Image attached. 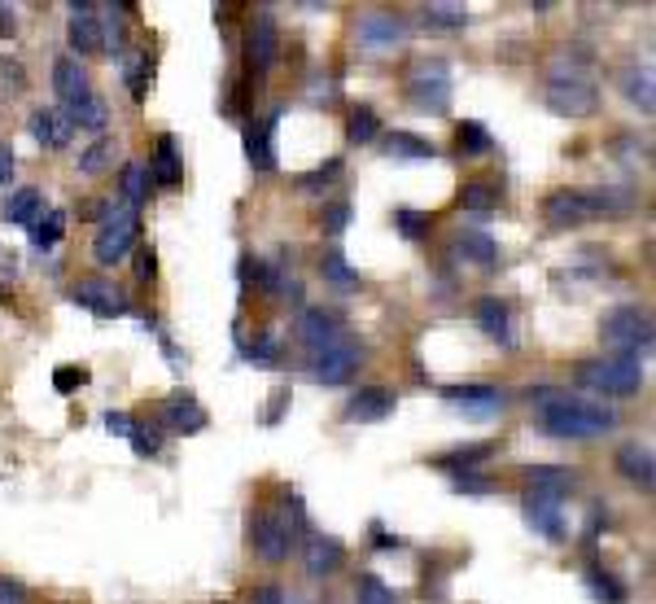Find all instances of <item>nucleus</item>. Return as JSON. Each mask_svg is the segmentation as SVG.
Listing matches in <instances>:
<instances>
[{"mask_svg": "<svg viewBox=\"0 0 656 604\" xmlns=\"http://www.w3.org/2000/svg\"><path fill=\"white\" fill-rule=\"evenodd\" d=\"M31 232V241H36V250H53L58 241H62V232H67V211H58V207H49L36 224L27 228Z\"/></svg>", "mask_w": 656, "mask_h": 604, "instance_id": "473e14b6", "label": "nucleus"}, {"mask_svg": "<svg viewBox=\"0 0 656 604\" xmlns=\"http://www.w3.org/2000/svg\"><path fill=\"white\" fill-rule=\"evenodd\" d=\"M495 207H499V189H495V184L473 180V184L460 189V211H468V215H491Z\"/></svg>", "mask_w": 656, "mask_h": 604, "instance_id": "c756f323", "label": "nucleus"}, {"mask_svg": "<svg viewBox=\"0 0 656 604\" xmlns=\"http://www.w3.org/2000/svg\"><path fill=\"white\" fill-rule=\"evenodd\" d=\"M360 44L367 53H394L398 44H407V22L390 9H372L360 18Z\"/></svg>", "mask_w": 656, "mask_h": 604, "instance_id": "9d476101", "label": "nucleus"}, {"mask_svg": "<svg viewBox=\"0 0 656 604\" xmlns=\"http://www.w3.org/2000/svg\"><path fill=\"white\" fill-rule=\"evenodd\" d=\"M442 399L455 407V412H464L468 421H495L504 407H508V394L499 390V385H451V390H442Z\"/></svg>", "mask_w": 656, "mask_h": 604, "instance_id": "1a4fd4ad", "label": "nucleus"}, {"mask_svg": "<svg viewBox=\"0 0 656 604\" xmlns=\"http://www.w3.org/2000/svg\"><path fill=\"white\" fill-rule=\"evenodd\" d=\"M421 13H425V27H434V31H460V27L468 22V9H464V4H455V0L425 4Z\"/></svg>", "mask_w": 656, "mask_h": 604, "instance_id": "f704fd0d", "label": "nucleus"}, {"mask_svg": "<svg viewBox=\"0 0 656 604\" xmlns=\"http://www.w3.org/2000/svg\"><path fill=\"white\" fill-rule=\"evenodd\" d=\"M67 119H71L74 128H88V132H101V128L110 123V105H105V101H101V97L92 92V97H83L79 105H71V110H67Z\"/></svg>", "mask_w": 656, "mask_h": 604, "instance_id": "7c9ffc66", "label": "nucleus"}, {"mask_svg": "<svg viewBox=\"0 0 656 604\" xmlns=\"http://www.w3.org/2000/svg\"><path fill=\"white\" fill-rule=\"evenodd\" d=\"M385 153L390 158H412V162H425V158H434V145L425 141V137H416V132H390L385 137Z\"/></svg>", "mask_w": 656, "mask_h": 604, "instance_id": "72a5a7b5", "label": "nucleus"}, {"mask_svg": "<svg viewBox=\"0 0 656 604\" xmlns=\"http://www.w3.org/2000/svg\"><path fill=\"white\" fill-rule=\"evenodd\" d=\"M617 83H622L626 101H635L644 114H653L656 110V83H653V67H648V62H626V67H622V76H617Z\"/></svg>", "mask_w": 656, "mask_h": 604, "instance_id": "5701e85b", "label": "nucleus"}, {"mask_svg": "<svg viewBox=\"0 0 656 604\" xmlns=\"http://www.w3.org/2000/svg\"><path fill=\"white\" fill-rule=\"evenodd\" d=\"M105 430H110V434H119V439H132L137 421H132L128 412H105Z\"/></svg>", "mask_w": 656, "mask_h": 604, "instance_id": "09e8293b", "label": "nucleus"}, {"mask_svg": "<svg viewBox=\"0 0 656 604\" xmlns=\"http://www.w3.org/2000/svg\"><path fill=\"white\" fill-rule=\"evenodd\" d=\"M297 342H302L311 355H320V351H329V346L346 342V333H342V320H337L333 311L311 306V311H302V315H297Z\"/></svg>", "mask_w": 656, "mask_h": 604, "instance_id": "f8f14e48", "label": "nucleus"}, {"mask_svg": "<svg viewBox=\"0 0 656 604\" xmlns=\"http://www.w3.org/2000/svg\"><path fill=\"white\" fill-rule=\"evenodd\" d=\"M132 447H137L141 455H158L162 439H158V430H145V425L137 421V430H132Z\"/></svg>", "mask_w": 656, "mask_h": 604, "instance_id": "49530a36", "label": "nucleus"}, {"mask_svg": "<svg viewBox=\"0 0 656 604\" xmlns=\"http://www.w3.org/2000/svg\"><path fill=\"white\" fill-rule=\"evenodd\" d=\"M285 604H306V601H297V596H285Z\"/></svg>", "mask_w": 656, "mask_h": 604, "instance_id": "4d7b16f0", "label": "nucleus"}, {"mask_svg": "<svg viewBox=\"0 0 656 604\" xmlns=\"http://www.w3.org/2000/svg\"><path fill=\"white\" fill-rule=\"evenodd\" d=\"M153 272H158L153 250H141V254H137V276H141V281H153Z\"/></svg>", "mask_w": 656, "mask_h": 604, "instance_id": "603ef678", "label": "nucleus"}, {"mask_svg": "<svg viewBox=\"0 0 656 604\" xmlns=\"http://www.w3.org/2000/svg\"><path fill=\"white\" fill-rule=\"evenodd\" d=\"M455 491H464V495H495V491H499V482L477 477V473H464V477H455Z\"/></svg>", "mask_w": 656, "mask_h": 604, "instance_id": "a18cd8bd", "label": "nucleus"}, {"mask_svg": "<svg viewBox=\"0 0 656 604\" xmlns=\"http://www.w3.org/2000/svg\"><path fill=\"white\" fill-rule=\"evenodd\" d=\"M71 299L79 306H88L92 315H101V320H110V315H123L128 311V299L110 285V281H101V276H88V281H79L71 290Z\"/></svg>", "mask_w": 656, "mask_h": 604, "instance_id": "dca6fc26", "label": "nucleus"}, {"mask_svg": "<svg viewBox=\"0 0 656 604\" xmlns=\"http://www.w3.org/2000/svg\"><path fill=\"white\" fill-rule=\"evenodd\" d=\"M83 381H88V373H79V369H62V373L53 378V385H58V390H74V385H83Z\"/></svg>", "mask_w": 656, "mask_h": 604, "instance_id": "3c124183", "label": "nucleus"}, {"mask_svg": "<svg viewBox=\"0 0 656 604\" xmlns=\"http://www.w3.org/2000/svg\"><path fill=\"white\" fill-rule=\"evenodd\" d=\"M0 604H27V592H22L18 583H9V578H0Z\"/></svg>", "mask_w": 656, "mask_h": 604, "instance_id": "8fccbe9b", "label": "nucleus"}, {"mask_svg": "<svg viewBox=\"0 0 656 604\" xmlns=\"http://www.w3.org/2000/svg\"><path fill=\"white\" fill-rule=\"evenodd\" d=\"M635 198L626 189H556L543 202V220L552 228H583L595 215H613V211H630Z\"/></svg>", "mask_w": 656, "mask_h": 604, "instance_id": "f03ea898", "label": "nucleus"}, {"mask_svg": "<svg viewBox=\"0 0 656 604\" xmlns=\"http://www.w3.org/2000/svg\"><path fill=\"white\" fill-rule=\"evenodd\" d=\"M293 522L290 517H281V513H259L254 522H250V547H254V556H263L268 565H281L285 556H290L293 547Z\"/></svg>", "mask_w": 656, "mask_h": 604, "instance_id": "6e6552de", "label": "nucleus"}, {"mask_svg": "<svg viewBox=\"0 0 656 604\" xmlns=\"http://www.w3.org/2000/svg\"><path fill=\"white\" fill-rule=\"evenodd\" d=\"M67 40H71L74 58H92V53H105V36H101V13H97V4H71Z\"/></svg>", "mask_w": 656, "mask_h": 604, "instance_id": "4468645a", "label": "nucleus"}, {"mask_svg": "<svg viewBox=\"0 0 656 604\" xmlns=\"http://www.w3.org/2000/svg\"><path fill=\"white\" fill-rule=\"evenodd\" d=\"M162 425L171 434H198V430H206V407L198 403V394L180 390V394H171L162 403Z\"/></svg>", "mask_w": 656, "mask_h": 604, "instance_id": "f3484780", "label": "nucleus"}, {"mask_svg": "<svg viewBox=\"0 0 656 604\" xmlns=\"http://www.w3.org/2000/svg\"><path fill=\"white\" fill-rule=\"evenodd\" d=\"M521 477H525V491H538V495H556V500H561V495H569V491L578 486V477H574V473L565 469V464H529V469H525Z\"/></svg>", "mask_w": 656, "mask_h": 604, "instance_id": "4be33fe9", "label": "nucleus"}, {"mask_svg": "<svg viewBox=\"0 0 656 604\" xmlns=\"http://www.w3.org/2000/svg\"><path fill=\"white\" fill-rule=\"evenodd\" d=\"M276 123H281V110H272L259 128L245 132V150H250V162L259 171H272L276 167Z\"/></svg>", "mask_w": 656, "mask_h": 604, "instance_id": "b1692460", "label": "nucleus"}, {"mask_svg": "<svg viewBox=\"0 0 656 604\" xmlns=\"http://www.w3.org/2000/svg\"><path fill=\"white\" fill-rule=\"evenodd\" d=\"M4 215H9V224L31 228L44 215V193H40V189H18V193L9 198V207H4Z\"/></svg>", "mask_w": 656, "mask_h": 604, "instance_id": "c85d7f7f", "label": "nucleus"}, {"mask_svg": "<svg viewBox=\"0 0 656 604\" xmlns=\"http://www.w3.org/2000/svg\"><path fill=\"white\" fill-rule=\"evenodd\" d=\"M9 31H13V9L0 4V36H9Z\"/></svg>", "mask_w": 656, "mask_h": 604, "instance_id": "6e6d98bb", "label": "nucleus"}, {"mask_svg": "<svg viewBox=\"0 0 656 604\" xmlns=\"http://www.w3.org/2000/svg\"><path fill=\"white\" fill-rule=\"evenodd\" d=\"M9 175H13V153L9 145H0V184H9Z\"/></svg>", "mask_w": 656, "mask_h": 604, "instance_id": "5fc2aeb1", "label": "nucleus"}, {"mask_svg": "<svg viewBox=\"0 0 656 604\" xmlns=\"http://www.w3.org/2000/svg\"><path fill=\"white\" fill-rule=\"evenodd\" d=\"M360 364H364V351L355 342H337V346L311 355V378L320 381V385H346V381L360 373Z\"/></svg>", "mask_w": 656, "mask_h": 604, "instance_id": "9b49d317", "label": "nucleus"}, {"mask_svg": "<svg viewBox=\"0 0 656 604\" xmlns=\"http://www.w3.org/2000/svg\"><path fill=\"white\" fill-rule=\"evenodd\" d=\"M145 193H149V167L145 162H128V167H123V207L141 211Z\"/></svg>", "mask_w": 656, "mask_h": 604, "instance_id": "e433bc0d", "label": "nucleus"}, {"mask_svg": "<svg viewBox=\"0 0 656 604\" xmlns=\"http://www.w3.org/2000/svg\"><path fill=\"white\" fill-rule=\"evenodd\" d=\"M455 254L473 259L482 272H491V268L499 263V245H495V236H486V232H477V228H464V232L455 236Z\"/></svg>", "mask_w": 656, "mask_h": 604, "instance_id": "a878e982", "label": "nucleus"}, {"mask_svg": "<svg viewBox=\"0 0 656 604\" xmlns=\"http://www.w3.org/2000/svg\"><path fill=\"white\" fill-rule=\"evenodd\" d=\"M617 473H622L626 482H635L639 491H653V482H656L653 447H648V443H622V447H617Z\"/></svg>", "mask_w": 656, "mask_h": 604, "instance_id": "aec40b11", "label": "nucleus"}, {"mask_svg": "<svg viewBox=\"0 0 656 604\" xmlns=\"http://www.w3.org/2000/svg\"><path fill=\"white\" fill-rule=\"evenodd\" d=\"M525 522L538 530L543 538L552 543H565V504L556 495H538V491H525Z\"/></svg>", "mask_w": 656, "mask_h": 604, "instance_id": "2eb2a0df", "label": "nucleus"}, {"mask_svg": "<svg viewBox=\"0 0 656 604\" xmlns=\"http://www.w3.org/2000/svg\"><path fill=\"white\" fill-rule=\"evenodd\" d=\"M53 92H58V101L71 110L79 105L83 97H92V79H88V67L79 62V58H58L53 62Z\"/></svg>", "mask_w": 656, "mask_h": 604, "instance_id": "a211bd4d", "label": "nucleus"}, {"mask_svg": "<svg viewBox=\"0 0 656 604\" xmlns=\"http://www.w3.org/2000/svg\"><path fill=\"white\" fill-rule=\"evenodd\" d=\"M547 110L552 114H561V119H591L595 110H599V92H595V83L561 53V67L552 71L547 79Z\"/></svg>", "mask_w": 656, "mask_h": 604, "instance_id": "7ed1b4c3", "label": "nucleus"}, {"mask_svg": "<svg viewBox=\"0 0 656 604\" xmlns=\"http://www.w3.org/2000/svg\"><path fill=\"white\" fill-rule=\"evenodd\" d=\"M491 455H495V443H473V447H455V452L437 455V469H446V473L464 477V473L482 469V464H486Z\"/></svg>", "mask_w": 656, "mask_h": 604, "instance_id": "cd10ccee", "label": "nucleus"}, {"mask_svg": "<svg viewBox=\"0 0 656 604\" xmlns=\"http://www.w3.org/2000/svg\"><path fill=\"white\" fill-rule=\"evenodd\" d=\"M477 324H482V333H486V338H495L499 346H512V315L499 299L477 302Z\"/></svg>", "mask_w": 656, "mask_h": 604, "instance_id": "bb28decb", "label": "nucleus"}, {"mask_svg": "<svg viewBox=\"0 0 656 604\" xmlns=\"http://www.w3.org/2000/svg\"><path fill=\"white\" fill-rule=\"evenodd\" d=\"M394 390L390 385H364L351 403H346V421H355V425H372V421H385L390 412H394Z\"/></svg>", "mask_w": 656, "mask_h": 604, "instance_id": "6ab92c4d", "label": "nucleus"}, {"mask_svg": "<svg viewBox=\"0 0 656 604\" xmlns=\"http://www.w3.org/2000/svg\"><path fill=\"white\" fill-rule=\"evenodd\" d=\"M320 228H324L329 236H342V232L351 228V202H329L324 215H320Z\"/></svg>", "mask_w": 656, "mask_h": 604, "instance_id": "79ce46f5", "label": "nucleus"}, {"mask_svg": "<svg viewBox=\"0 0 656 604\" xmlns=\"http://www.w3.org/2000/svg\"><path fill=\"white\" fill-rule=\"evenodd\" d=\"M529 403H534V412H538L543 434H552V439H574V443H583V439H599V434H608V430L622 425L617 407L591 403V399H569V394H561V390H529Z\"/></svg>", "mask_w": 656, "mask_h": 604, "instance_id": "f257e3e1", "label": "nucleus"}, {"mask_svg": "<svg viewBox=\"0 0 656 604\" xmlns=\"http://www.w3.org/2000/svg\"><path fill=\"white\" fill-rule=\"evenodd\" d=\"M376 128H381L376 110H372V105H360V110L351 114V123H346V141H351V145H367V141L376 137Z\"/></svg>", "mask_w": 656, "mask_h": 604, "instance_id": "58836bf2", "label": "nucleus"}, {"mask_svg": "<svg viewBox=\"0 0 656 604\" xmlns=\"http://www.w3.org/2000/svg\"><path fill=\"white\" fill-rule=\"evenodd\" d=\"M586 583H591V596L599 604H626V587L622 583H613L604 570H591L586 574Z\"/></svg>", "mask_w": 656, "mask_h": 604, "instance_id": "a19ab883", "label": "nucleus"}, {"mask_svg": "<svg viewBox=\"0 0 656 604\" xmlns=\"http://www.w3.org/2000/svg\"><path fill=\"white\" fill-rule=\"evenodd\" d=\"M407 88H412V101H416L421 110L442 114V110L451 105V67H446L442 58H425V62H416V71L407 76Z\"/></svg>", "mask_w": 656, "mask_h": 604, "instance_id": "0eeeda50", "label": "nucleus"}, {"mask_svg": "<svg viewBox=\"0 0 656 604\" xmlns=\"http://www.w3.org/2000/svg\"><path fill=\"white\" fill-rule=\"evenodd\" d=\"M250 62H254V71H268V67L276 62V18H272V9H259V18H254V31H250Z\"/></svg>", "mask_w": 656, "mask_h": 604, "instance_id": "393cba45", "label": "nucleus"}, {"mask_svg": "<svg viewBox=\"0 0 656 604\" xmlns=\"http://www.w3.org/2000/svg\"><path fill=\"white\" fill-rule=\"evenodd\" d=\"M599 338L617 360H639L644 351H653V315L639 306H617L604 315Z\"/></svg>", "mask_w": 656, "mask_h": 604, "instance_id": "20e7f679", "label": "nucleus"}, {"mask_svg": "<svg viewBox=\"0 0 656 604\" xmlns=\"http://www.w3.org/2000/svg\"><path fill=\"white\" fill-rule=\"evenodd\" d=\"M394 224H398L403 236H425V224H430V220H425L421 211H398V215H394Z\"/></svg>", "mask_w": 656, "mask_h": 604, "instance_id": "de8ad7c7", "label": "nucleus"}, {"mask_svg": "<svg viewBox=\"0 0 656 604\" xmlns=\"http://www.w3.org/2000/svg\"><path fill=\"white\" fill-rule=\"evenodd\" d=\"M455 145H460V153H464V158H482V153H491V145H495V141H491V132H486L482 123H473V119H468V123H460V132H455Z\"/></svg>", "mask_w": 656, "mask_h": 604, "instance_id": "4c0bfd02", "label": "nucleus"}, {"mask_svg": "<svg viewBox=\"0 0 656 604\" xmlns=\"http://www.w3.org/2000/svg\"><path fill=\"white\" fill-rule=\"evenodd\" d=\"M128 83H132V97L145 101V83H149V53H132L128 58Z\"/></svg>", "mask_w": 656, "mask_h": 604, "instance_id": "c03bdc74", "label": "nucleus"}, {"mask_svg": "<svg viewBox=\"0 0 656 604\" xmlns=\"http://www.w3.org/2000/svg\"><path fill=\"white\" fill-rule=\"evenodd\" d=\"M342 565H346L342 538H333V534H311V538H302V570H306V578H333Z\"/></svg>", "mask_w": 656, "mask_h": 604, "instance_id": "ddd939ff", "label": "nucleus"}, {"mask_svg": "<svg viewBox=\"0 0 656 604\" xmlns=\"http://www.w3.org/2000/svg\"><path fill=\"white\" fill-rule=\"evenodd\" d=\"M355 604H398V596H394L376 574H360V583H355Z\"/></svg>", "mask_w": 656, "mask_h": 604, "instance_id": "ea45409f", "label": "nucleus"}, {"mask_svg": "<svg viewBox=\"0 0 656 604\" xmlns=\"http://www.w3.org/2000/svg\"><path fill=\"white\" fill-rule=\"evenodd\" d=\"M254 604H285V592H281V587H259V592H254Z\"/></svg>", "mask_w": 656, "mask_h": 604, "instance_id": "864d4df0", "label": "nucleus"}, {"mask_svg": "<svg viewBox=\"0 0 656 604\" xmlns=\"http://www.w3.org/2000/svg\"><path fill=\"white\" fill-rule=\"evenodd\" d=\"M574 378H578L583 390H595V394H604V399H626V394H639L644 369H639V360H617V355H608V360H586V364H578Z\"/></svg>", "mask_w": 656, "mask_h": 604, "instance_id": "39448f33", "label": "nucleus"}, {"mask_svg": "<svg viewBox=\"0 0 656 604\" xmlns=\"http://www.w3.org/2000/svg\"><path fill=\"white\" fill-rule=\"evenodd\" d=\"M31 137L44 150H67L74 137V123L67 119V110H36L31 114Z\"/></svg>", "mask_w": 656, "mask_h": 604, "instance_id": "412c9836", "label": "nucleus"}, {"mask_svg": "<svg viewBox=\"0 0 656 604\" xmlns=\"http://www.w3.org/2000/svg\"><path fill=\"white\" fill-rule=\"evenodd\" d=\"M137 236H141V211L119 207V211H110V215L101 220V228H97L92 259H97L101 268H114V263H123V259L137 250Z\"/></svg>", "mask_w": 656, "mask_h": 604, "instance_id": "423d86ee", "label": "nucleus"}, {"mask_svg": "<svg viewBox=\"0 0 656 604\" xmlns=\"http://www.w3.org/2000/svg\"><path fill=\"white\" fill-rule=\"evenodd\" d=\"M114 153H119V145H114L110 137H97L88 150L79 153V171H83V175H101V171H110Z\"/></svg>", "mask_w": 656, "mask_h": 604, "instance_id": "c9c22d12", "label": "nucleus"}, {"mask_svg": "<svg viewBox=\"0 0 656 604\" xmlns=\"http://www.w3.org/2000/svg\"><path fill=\"white\" fill-rule=\"evenodd\" d=\"M320 272H324V281H333V285H360V276L346 268L342 254H324V259H320Z\"/></svg>", "mask_w": 656, "mask_h": 604, "instance_id": "37998d69", "label": "nucleus"}, {"mask_svg": "<svg viewBox=\"0 0 656 604\" xmlns=\"http://www.w3.org/2000/svg\"><path fill=\"white\" fill-rule=\"evenodd\" d=\"M149 180H158L162 189L180 184V153H175V141H171V137L158 141V158H153V167H149Z\"/></svg>", "mask_w": 656, "mask_h": 604, "instance_id": "2f4dec72", "label": "nucleus"}]
</instances>
